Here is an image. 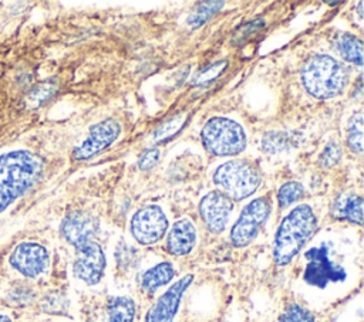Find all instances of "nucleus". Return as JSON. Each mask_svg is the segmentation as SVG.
I'll return each mask as SVG.
<instances>
[{"instance_id": "obj_1", "label": "nucleus", "mask_w": 364, "mask_h": 322, "mask_svg": "<svg viewBox=\"0 0 364 322\" xmlns=\"http://www.w3.org/2000/svg\"><path fill=\"white\" fill-rule=\"evenodd\" d=\"M43 174V162L27 150L0 155V213L33 187Z\"/></svg>"}, {"instance_id": "obj_2", "label": "nucleus", "mask_w": 364, "mask_h": 322, "mask_svg": "<svg viewBox=\"0 0 364 322\" xmlns=\"http://www.w3.org/2000/svg\"><path fill=\"white\" fill-rule=\"evenodd\" d=\"M317 228V218L309 204L294 207L280 223L273 244V260L287 265Z\"/></svg>"}, {"instance_id": "obj_3", "label": "nucleus", "mask_w": 364, "mask_h": 322, "mask_svg": "<svg viewBox=\"0 0 364 322\" xmlns=\"http://www.w3.org/2000/svg\"><path fill=\"white\" fill-rule=\"evenodd\" d=\"M301 82L311 96L330 99L344 92L348 82V71L334 57L314 54L301 68Z\"/></svg>"}, {"instance_id": "obj_4", "label": "nucleus", "mask_w": 364, "mask_h": 322, "mask_svg": "<svg viewBox=\"0 0 364 322\" xmlns=\"http://www.w3.org/2000/svg\"><path fill=\"white\" fill-rule=\"evenodd\" d=\"M213 183L230 200H242L257 190L262 176L257 167L247 160H229L215 170Z\"/></svg>"}, {"instance_id": "obj_5", "label": "nucleus", "mask_w": 364, "mask_h": 322, "mask_svg": "<svg viewBox=\"0 0 364 322\" xmlns=\"http://www.w3.org/2000/svg\"><path fill=\"white\" fill-rule=\"evenodd\" d=\"M202 143L208 152L216 156H233L246 148V133L236 121L215 116L210 118L200 132Z\"/></svg>"}, {"instance_id": "obj_6", "label": "nucleus", "mask_w": 364, "mask_h": 322, "mask_svg": "<svg viewBox=\"0 0 364 322\" xmlns=\"http://www.w3.org/2000/svg\"><path fill=\"white\" fill-rule=\"evenodd\" d=\"M270 214V203L266 197H257L246 204L230 230V241L235 247L249 245Z\"/></svg>"}, {"instance_id": "obj_7", "label": "nucleus", "mask_w": 364, "mask_h": 322, "mask_svg": "<svg viewBox=\"0 0 364 322\" xmlns=\"http://www.w3.org/2000/svg\"><path fill=\"white\" fill-rule=\"evenodd\" d=\"M304 257L307 260V264L303 278L309 285L326 288L330 282H340L346 279V270L340 265H336L328 258L327 244H321L320 247H313L307 250Z\"/></svg>"}, {"instance_id": "obj_8", "label": "nucleus", "mask_w": 364, "mask_h": 322, "mask_svg": "<svg viewBox=\"0 0 364 322\" xmlns=\"http://www.w3.org/2000/svg\"><path fill=\"white\" fill-rule=\"evenodd\" d=\"M166 230L168 218L159 206H145L132 216L131 233L139 244H155L164 237Z\"/></svg>"}, {"instance_id": "obj_9", "label": "nucleus", "mask_w": 364, "mask_h": 322, "mask_svg": "<svg viewBox=\"0 0 364 322\" xmlns=\"http://www.w3.org/2000/svg\"><path fill=\"white\" fill-rule=\"evenodd\" d=\"M121 133L119 123L112 119H104L90 128L87 138L73 150V159L75 160H87L92 156L98 155L104 149H107L111 143H114Z\"/></svg>"}, {"instance_id": "obj_10", "label": "nucleus", "mask_w": 364, "mask_h": 322, "mask_svg": "<svg viewBox=\"0 0 364 322\" xmlns=\"http://www.w3.org/2000/svg\"><path fill=\"white\" fill-rule=\"evenodd\" d=\"M105 254L97 241H88L77 247V258L73 265L74 275L88 285L101 281L105 271Z\"/></svg>"}, {"instance_id": "obj_11", "label": "nucleus", "mask_w": 364, "mask_h": 322, "mask_svg": "<svg viewBox=\"0 0 364 322\" xmlns=\"http://www.w3.org/2000/svg\"><path fill=\"white\" fill-rule=\"evenodd\" d=\"M48 262L47 250L37 243H21L10 255V264L18 272L30 278L41 275L47 270Z\"/></svg>"}, {"instance_id": "obj_12", "label": "nucleus", "mask_w": 364, "mask_h": 322, "mask_svg": "<svg viewBox=\"0 0 364 322\" xmlns=\"http://www.w3.org/2000/svg\"><path fill=\"white\" fill-rule=\"evenodd\" d=\"M233 209L232 200L219 190L209 191L199 203V213L208 230L219 234L225 230L230 211Z\"/></svg>"}, {"instance_id": "obj_13", "label": "nucleus", "mask_w": 364, "mask_h": 322, "mask_svg": "<svg viewBox=\"0 0 364 322\" xmlns=\"http://www.w3.org/2000/svg\"><path fill=\"white\" fill-rule=\"evenodd\" d=\"M193 275L188 274L171 285L146 313V322H172L183 292L192 284Z\"/></svg>"}, {"instance_id": "obj_14", "label": "nucleus", "mask_w": 364, "mask_h": 322, "mask_svg": "<svg viewBox=\"0 0 364 322\" xmlns=\"http://www.w3.org/2000/svg\"><path fill=\"white\" fill-rule=\"evenodd\" d=\"M100 230L98 220L84 211H73L61 223L63 237L75 248L92 241Z\"/></svg>"}, {"instance_id": "obj_15", "label": "nucleus", "mask_w": 364, "mask_h": 322, "mask_svg": "<svg viewBox=\"0 0 364 322\" xmlns=\"http://www.w3.org/2000/svg\"><path fill=\"white\" fill-rule=\"evenodd\" d=\"M196 241V228L188 218L178 220L172 224L168 237L166 248L172 255H186L192 251Z\"/></svg>"}, {"instance_id": "obj_16", "label": "nucleus", "mask_w": 364, "mask_h": 322, "mask_svg": "<svg viewBox=\"0 0 364 322\" xmlns=\"http://www.w3.org/2000/svg\"><path fill=\"white\" fill-rule=\"evenodd\" d=\"M333 216L338 220H347L354 224L363 223V199L355 194L337 200L333 206Z\"/></svg>"}, {"instance_id": "obj_17", "label": "nucleus", "mask_w": 364, "mask_h": 322, "mask_svg": "<svg viewBox=\"0 0 364 322\" xmlns=\"http://www.w3.org/2000/svg\"><path fill=\"white\" fill-rule=\"evenodd\" d=\"M173 267L171 262H159L145 271L141 278V285L145 291L154 292L158 288L166 285L173 278Z\"/></svg>"}, {"instance_id": "obj_18", "label": "nucleus", "mask_w": 364, "mask_h": 322, "mask_svg": "<svg viewBox=\"0 0 364 322\" xmlns=\"http://www.w3.org/2000/svg\"><path fill=\"white\" fill-rule=\"evenodd\" d=\"M336 48L346 61L363 65V43L354 34L341 33L336 40Z\"/></svg>"}, {"instance_id": "obj_19", "label": "nucleus", "mask_w": 364, "mask_h": 322, "mask_svg": "<svg viewBox=\"0 0 364 322\" xmlns=\"http://www.w3.org/2000/svg\"><path fill=\"white\" fill-rule=\"evenodd\" d=\"M135 302L128 296H115L108 302V322H132L135 316Z\"/></svg>"}, {"instance_id": "obj_20", "label": "nucleus", "mask_w": 364, "mask_h": 322, "mask_svg": "<svg viewBox=\"0 0 364 322\" xmlns=\"http://www.w3.org/2000/svg\"><path fill=\"white\" fill-rule=\"evenodd\" d=\"M347 145L357 155L363 152V113L361 112L354 113L348 121Z\"/></svg>"}, {"instance_id": "obj_21", "label": "nucleus", "mask_w": 364, "mask_h": 322, "mask_svg": "<svg viewBox=\"0 0 364 322\" xmlns=\"http://www.w3.org/2000/svg\"><path fill=\"white\" fill-rule=\"evenodd\" d=\"M223 4H225L223 1H205V3H200L199 7H196L195 13L188 17V24L192 28H196V27L202 26L206 20H209V17H212L216 11H219Z\"/></svg>"}, {"instance_id": "obj_22", "label": "nucleus", "mask_w": 364, "mask_h": 322, "mask_svg": "<svg viewBox=\"0 0 364 322\" xmlns=\"http://www.w3.org/2000/svg\"><path fill=\"white\" fill-rule=\"evenodd\" d=\"M186 122V115L185 113H178L175 116H172L171 119H168L166 122H164L155 132H154V138L156 142H165L169 138H172L173 135L178 133V131L183 126V123Z\"/></svg>"}, {"instance_id": "obj_23", "label": "nucleus", "mask_w": 364, "mask_h": 322, "mask_svg": "<svg viewBox=\"0 0 364 322\" xmlns=\"http://www.w3.org/2000/svg\"><path fill=\"white\" fill-rule=\"evenodd\" d=\"M303 194H304V187L299 182H287L279 189V193H277L279 206L284 209L293 204L294 201H297L299 199H301Z\"/></svg>"}, {"instance_id": "obj_24", "label": "nucleus", "mask_w": 364, "mask_h": 322, "mask_svg": "<svg viewBox=\"0 0 364 322\" xmlns=\"http://www.w3.org/2000/svg\"><path fill=\"white\" fill-rule=\"evenodd\" d=\"M280 322H314V315L301 305L291 304L282 313Z\"/></svg>"}, {"instance_id": "obj_25", "label": "nucleus", "mask_w": 364, "mask_h": 322, "mask_svg": "<svg viewBox=\"0 0 364 322\" xmlns=\"http://www.w3.org/2000/svg\"><path fill=\"white\" fill-rule=\"evenodd\" d=\"M340 157H341V148L336 142H330L324 148V150L320 156V163L324 167H331L340 160Z\"/></svg>"}, {"instance_id": "obj_26", "label": "nucleus", "mask_w": 364, "mask_h": 322, "mask_svg": "<svg viewBox=\"0 0 364 322\" xmlns=\"http://www.w3.org/2000/svg\"><path fill=\"white\" fill-rule=\"evenodd\" d=\"M161 157V152L158 148H149L146 150H144L138 159V167L141 170H148L152 169L158 160Z\"/></svg>"}, {"instance_id": "obj_27", "label": "nucleus", "mask_w": 364, "mask_h": 322, "mask_svg": "<svg viewBox=\"0 0 364 322\" xmlns=\"http://www.w3.org/2000/svg\"><path fill=\"white\" fill-rule=\"evenodd\" d=\"M225 67H226V61L215 62L213 65H210L208 70H205L202 74H199V75H198V78H196L195 84H196V85H202V84L209 82L210 79L216 78V77L223 71V68H225Z\"/></svg>"}, {"instance_id": "obj_28", "label": "nucleus", "mask_w": 364, "mask_h": 322, "mask_svg": "<svg viewBox=\"0 0 364 322\" xmlns=\"http://www.w3.org/2000/svg\"><path fill=\"white\" fill-rule=\"evenodd\" d=\"M53 92H54V87H53V85L43 84V85H38V87L31 92L30 99L34 101L36 104H41V102L46 101L50 95H53Z\"/></svg>"}, {"instance_id": "obj_29", "label": "nucleus", "mask_w": 364, "mask_h": 322, "mask_svg": "<svg viewBox=\"0 0 364 322\" xmlns=\"http://www.w3.org/2000/svg\"><path fill=\"white\" fill-rule=\"evenodd\" d=\"M0 322H11V321H10V318H9V316H6V315H0Z\"/></svg>"}]
</instances>
